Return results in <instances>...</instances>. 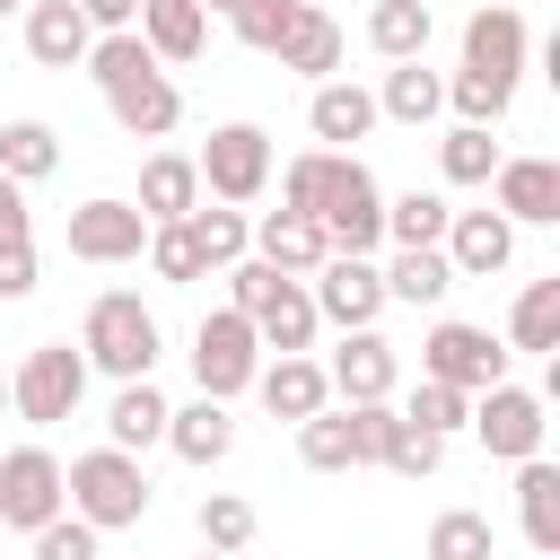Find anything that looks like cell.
Returning a JSON list of instances; mask_svg holds the SVG:
<instances>
[{
	"label": "cell",
	"mask_w": 560,
	"mask_h": 560,
	"mask_svg": "<svg viewBox=\"0 0 560 560\" xmlns=\"http://www.w3.org/2000/svg\"><path fill=\"white\" fill-rule=\"evenodd\" d=\"M402 420H411V429H429V438H455V429L472 420V394H455V385H429V376H420V394L402 402Z\"/></svg>",
	"instance_id": "ab89813d"
},
{
	"label": "cell",
	"mask_w": 560,
	"mask_h": 560,
	"mask_svg": "<svg viewBox=\"0 0 560 560\" xmlns=\"http://www.w3.org/2000/svg\"><path fill=\"white\" fill-rule=\"evenodd\" d=\"M324 228L315 219H298V210H262L254 219V262H271L280 280H306V271H324Z\"/></svg>",
	"instance_id": "ac0fdd59"
},
{
	"label": "cell",
	"mask_w": 560,
	"mask_h": 560,
	"mask_svg": "<svg viewBox=\"0 0 560 560\" xmlns=\"http://www.w3.org/2000/svg\"><path fill=\"white\" fill-rule=\"evenodd\" d=\"M438 254H446V271H455V280H490V271H508L516 228H508L499 210H455V219H446V236H438Z\"/></svg>",
	"instance_id": "9a60e30c"
},
{
	"label": "cell",
	"mask_w": 560,
	"mask_h": 560,
	"mask_svg": "<svg viewBox=\"0 0 560 560\" xmlns=\"http://www.w3.org/2000/svg\"><path fill=\"white\" fill-rule=\"evenodd\" d=\"M140 254H149V271H158V280H201V271H210L184 219H175V228H149V245H140Z\"/></svg>",
	"instance_id": "b9f144b4"
},
{
	"label": "cell",
	"mask_w": 560,
	"mask_h": 560,
	"mask_svg": "<svg viewBox=\"0 0 560 560\" xmlns=\"http://www.w3.org/2000/svg\"><path fill=\"white\" fill-rule=\"evenodd\" d=\"M140 245H149V219H140L131 201L96 192V201L70 210V254H79V262H140Z\"/></svg>",
	"instance_id": "8fae6325"
},
{
	"label": "cell",
	"mask_w": 560,
	"mask_h": 560,
	"mask_svg": "<svg viewBox=\"0 0 560 560\" xmlns=\"http://www.w3.org/2000/svg\"><path fill=\"white\" fill-rule=\"evenodd\" d=\"M79 18H88L96 35H131V18H140V0H79Z\"/></svg>",
	"instance_id": "7dc6e473"
},
{
	"label": "cell",
	"mask_w": 560,
	"mask_h": 560,
	"mask_svg": "<svg viewBox=\"0 0 560 560\" xmlns=\"http://www.w3.org/2000/svg\"><path fill=\"white\" fill-rule=\"evenodd\" d=\"M499 219L508 228H560V166L551 158H499Z\"/></svg>",
	"instance_id": "2e32d148"
},
{
	"label": "cell",
	"mask_w": 560,
	"mask_h": 560,
	"mask_svg": "<svg viewBox=\"0 0 560 560\" xmlns=\"http://www.w3.org/2000/svg\"><path fill=\"white\" fill-rule=\"evenodd\" d=\"M88 44H96V26L79 18V0H26V52L44 70H79Z\"/></svg>",
	"instance_id": "d6986e66"
},
{
	"label": "cell",
	"mask_w": 560,
	"mask_h": 560,
	"mask_svg": "<svg viewBox=\"0 0 560 560\" xmlns=\"http://www.w3.org/2000/svg\"><path fill=\"white\" fill-rule=\"evenodd\" d=\"M298 464H306V472H350V420H341V411L298 420Z\"/></svg>",
	"instance_id": "8d00e7d4"
},
{
	"label": "cell",
	"mask_w": 560,
	"mask_h": 560,
	"mask_svg": "<svg viewBox=\"0 0 560 560\" xmlns=\"http://www.w3.org/2000/svg\"><path fill=\"white\" fill-rule=\"evenodd\" d=\"M210 9H236V0H201V18H210Z\"/></svg>",
	"instance_id": "681fc988"
},
{
	"label": "cell",
	"mask_w": 560,
	"mask_h": 560,
	"mask_svg": "<svg viewBox=\"0 0 560 560\" xmlns=\"http://www.w3.org/2000/svg\"><path fill=\"white\" fill-rule=\"evenodd\" d=\"M464 70L516 88V70H525V18H516L508 0H481V9L464 18Z\"/></svg>",
	"instance_id": "5bb4252c"
},
{
	"label": "cell",
	"mask_w": 560,
	"mask_h": 560,
	"mask_svg": "<svg viewBox=\"0 0 560 560\" xmlns=\"http://www.w3.org/2000/svg\"><path fill=\"white\" fill-rule=\"evenodd\" d=\"M0 245H26V184L0 175Z\"/></svg>",
	"instance_id": "c3c4849f"
},
{
	"label": "cell",
	"mask_w": 560,
	"mask_h": 560,
	"mask_svg": "<svg viewBox=\"0 0 560 560\" xmlns=\"http://www.w3.org/2000/svg\"><path fill=\"white\" fill-rule=\"evenodd\" d=\"M508 341L534 350V359L560 350V271H551V280H525V298H516V315H508Z\"/></svg>",
	"instance_id": "1f68e13d"
},
{
	"label": "cell",
	"mask_w": 560,
	"mask_h": 560,
	"mask_svg": "<svg viewBox=\"0 0 560 560\" xmlns=\"http://www.w3.org/2000/svg\"><path fill=\"white\" fill-rule=\"evenodd\" d=\"M298 9H306V0H236V9H228V26H236V44L280 52V35L298 26Z\"/></svg>",
	"instance_id": "74e56055"
},
{
	"label": "cell",
	"mask_w": 560,
	"mask_h": 560,
	"mask_svg": "<svg viewBox=\"0 0 560 560\" xmlns=\"http://www.w3.org/2000/svg\"><path fill=\"white\" fill-rule=\"evenodd\" d=\"M149 228H175V219H192L201 210V175H192V158H175V149H158L149 166H140V201H131Z\"/></svg>",
	"instance_id": "44dd1931"
},
{
	"label": "cell",
	"mask_w": 560,
	"mask_h": 560,
	"mask_svg": "<svg viewBox=\"0 0 560 560\" xmlns=\"http://www.w3.org/2000/svg\"><path fill=\"white\" fill-rule=\"evenodd\" d=\"M192 525H201V551H228V560L254 542V508H245L236 490H210V499L192 508Z\"/></svg>",
	"instance_id": "e575fe53"
},
{
	"label": "cell",
	"mask_w": 560,
	"mask_h": 560,
	"mask_svg": "<svg viewBox=\"0 0 560 560\" xmlns=\"http://www.w3.org/2000/svg\"><path fill=\"white\" fill-rule=\"evenodd\" d=\"M438 175H446V184H490V175H499V140L472 131V122H455V131L438 140Z\"/></svg>",
	"instance_id": "d6a6232c"
},
{
	"label": "cell",
	"mask_w": 560,
	"mask_h": 560,
	"mask_svg": "<svg viewBox=\"0 0 560 560\" xmlns=\"http://www.w3.org/2000/svg\"><path fill=\"white\" fill-rule=\"evenodd\" d=\"M429 26H438L429 0H376V9H368V44H376L385 61H420V52H429Z\"/></svg>",
	"instance_id": "f546056e"
},
{
	"label": "cell",
	"mask_w": 560,
	"mask_h": 560,
	"mask_svg": "<svg viewBox=\"0 0 560 560\" xmlns=\"http://www.w3.org/2000/svg\"><path fill=\"white\" fill-rule=\"evenodd\" d=\"M245 324H254V341H262V350H280V359H306V350H315V332H324V324H315L306 280H271V289H262V306H254Z\"/></svg>",
	"instance_id": "e0dca14e"
},
{
	"label": "cell",
	"mask_w": 560,
	"mask_h": 560,
	"mask_svg": "<svg viewBox=\"0 0 560 560\" xmlns=\"http://www.w3.org/2000/svg\"><path fill=\"white\" fill-rule=\"evenodd\" d=\"M0 411H9V376H0Z\"/></svg>",
	"instance_id": "f907efd6"
},
{
	"label": "cell",
	"mask_w": 560,
	"mask_h": 560,
	"mask_svg": "<svg viewBox=\"0 0 560 560\" xmlns=\"http://www.w3.org/2000/svg\"><path fill=\"white\" fill-rule=\"evenodd\" d=\"M35 560H96V525H79V516L35 525Z\"/></svg>",
	"instance_id": "f6af8a7d"
},
{
	"label": "cell",
	"mask_w": 560,
	"mask_h": 560,
	"mask_svg": "<svg viewBox=\"0 0 560 560\" xmlns=\"http://www.w3.org/2000/svg\"><path fill=\"white\" fill-rule=\"evenodd\" d=\"M280 210L315 219L332 254H376L385 245V192L350 149H306L280 166Z\"/></svg>",
	"instance_id": "6da1fadb"
},
{
	"label": "cell",
	"mask_w": 560,
	"mask_h": 560,
	"mask_svg": "<svg viewBox=\"0 0 560 560\" xmlns=\"http://www.w3.org/2000/svg\"><path fill=\"white\" fill-rule=\"evenodd\" d=\"M9 9H18V0H0V18H9Z\"/></svg>",
	"instance_id": "816d5d0a"
},
{
	"label": "cell",
	"mask_w": 560,
	"mask_h": 560,
	"mask_svg": "<svg viewBox=\"0 0 560 560\" xmlns=\"http://www.w3.org/2000/svg\"><path fill=\"white\" fill-rule=\"evenodd\" d=\"M499 464H525V455H542V394H525V385H490V394H472V420H464Z\"/></svg>",
	"instance_id": "9c48e42d"
},
{
	"label": "cell",
	"mask_w": 560,
	"mask_h": 560,
	"mask_svg": "<svg viewBox=\"0 0 560 560\" xmlns=\"http://www.w3.org/2000/svg\"><path fill=\"white\" fill-rule=\"evenodd\" d=\"M166 446L184 455V464H219L228 446H236V420H228V402H184V411H166Z\"/></svg>",
	"instance_id": "d4e9b609"
},
{
	"label": "cell",
	"mask_w": 560,
	"mask_h": 560,
	"mask_svg": "<svg viewBox=\"0 0 560 560\" xmlns=\"http://www.w3.org/2000/svg\"><path fill=\"white\" fill-rule=\"evenodd\" d=\"M131 35L149 44V61H192L210 44V18H201V0H140Z\"/></svg>",
	"instance_id": "603a6c76"
},
{
	"label": "cell",
	"mask_w": 560,
	"mask_h": 560,
	"mask_svg": "<svg viewBox=\"0 0 560 560\" xmlns=\"http://www.w3.org/2000/svg\"><path fill=\"white\" fill-rule=\"evenodd\" d=\"M105 105H114V122H122L131 140H166V131L184 122V96H175V79H166L158 61H140V70H122V79L105 88Z\"/></svg>",
	"instance_id": "4fadbf2b"
},
{
	"label": "cell",
	"mask_w": 560,
	"mask_h": 560,
	"mask_svg": "<svg viewBox=\"0 0 560 560\" xmlns=\"http://www.w3.org/2000/svg\"><path fill=\"white\" fill-rule=\"evenodd\" d=\"M35 289V245H0V298H26Z\"/></svg>",
	"instance_id": "bcb514c9"
},
{
	"label": "cell",
	"mask_w": 560,
	"mask_h": 560,
	"mask_svg": "<svg viewBox=\"0 0 560 560\" xmlns=\"http://www.w3.org/2000/svg\"><path fill=\"white\" fill-rule=\"evenodd\" d=\"M79 359H88V368H105L114 385H140V376L158 368V315H149V306L131 298V289H105V298L88 306Z\"/></svg>",
	"instance_id": "3957f363"
},
{
	"label": "cell",
	"mask_w": 560,
	"mask_h": 560,
	"mask_svg": "<svg viewBox=\"0 0 560 560\" xmlns=\"http://www.w3.org/2000/svg\"><path fill=\"white\" fill-rule=\"evenodd\" d=\"M254 368H262L254 324H245L236 306H210V315H201V332H192V385H201L210 402H228V394H245V385H254Z\"/></svg>",
	"instance_id": "52a82bcc"
},
{
	"label": "cell",
	"mask_w": 560,
	"mask_h": 560,
	"mask_svg": "<svg viewBox=\"0 0 560 560\" xmlns=\"http://www.w3.org/2000/svg\"><path fill=\"white\" fill-rule=\"evenodd\" d=\"M192 175H201V192L228 201V210L262 201V184H271V131H262V122H219V131L201 140Z\"/></svg>",
	"instance_id": "277c9868"
},
{
	"label": "cell",
	"mask_w": 560,
	"mask_h": 560,
	"mask_svg": "<svg viewBox=\"0 0 560 560\" xmlns=\"http://www.w3.org/2000/svg\"><path fill=\"white\" fill-rule=\"evenodd\" d=\"M446 289H455V271H446L438 245H402V254L385 262V298H402V306H438Z\"/></svg>",
	"instance_id": "4dcf8cb0"
},
{
	"label": "cell",
	"mask_w": 560,
	"mask_h": 560,
	"mask_svg": "<svg viewBox=\"0 0 560 560\" xmlns=\"http://www.w3.org/2000/svg\"><path fill=\"white\" fill-rule=\"evenodd\" d=\"M324 385H332L341 402H394V385H402V359H394V341L368 324V332H341V350H332Z\"/></svg>",
	"instance_id": "7c38bea8"
},
{
	"label": "cell",
	"mask_w": 560,
	"mask_h": 560,
	"mask_svg": "<svg viewBox=\"0 0 560 560\" xmlns=\"http://www.w3.org/2000/svg\"><path fill=\"white\" fill-rule=\"evenodd\" d=\"M79 394H88V359H79L70 341L26 350V359H18V376H9V411H18V420H35V429L70 420V411H79Z\"/></svg>",
	"instance_id": "8992f818"
},
{
	"label": "cell",
	"mask_w": 560,
	"mask_h": 560,
	"mask_svg": "<svg viewBox=\"0 0 560 560\" xmlns=\"http://www.w3.org/2000/svg\"><path fill=\"white\" fill-rule=\"evenodd\" d=\"M184 228H192L201 262H219V271H228V262H245V245H254V219H245V210H210V201H201Z\"/></svg>",
	"instance_id": "836d02e7"
},
{
	"label": "cell",
	"mask_w": 560,
	"mask_h": 560,
	"mask_svg": "<svg viewBox=\"0 0 560 560\" xmlns=\"http://www.w3.org/2000/svg\"><path fill=\"white\" fill-rule=\"evenodd\" d=\"M315 324H341V332H368L376 315H385V271L368 262V254H324V271H315Z\"/></svg>",
	"instance_id": "ba28073f"
},
{
	"label": "cell",
	"mask_w": 560,
	"mask_h": 560,
	"mask_svg": "<svg viewBox=\"0 0 560 560\" xmlns=\"http://www.w3.org/2000/svg\"><path fill=\"white\" fill-rule=\"evenodd\" d=\"M429 560H490V516L446 508V516L429 525Z\"/></svg>",
	"instance_id": "60d3db41"
},
{
	"label": "cell",
	"mask_w": 560,
	"mask_h": 560,
	"mask_svg": "<svg viewBox=\"0 0 560 560\" xmlns=\"http://www.w3.org/2000/svg\"><path fill=\"white\" fill-rule=\"evenodd\" d=\"M306 131H315L324 149H350V140L376 131V96L350 88V79H315V96H306Z\"/></svg>",
	"instance_id": "ffe728a7"
},
{
	"label": "cell",
	"mask_w": 560,
	"mask_h": 560,
	"mask_svg": "<svg viewBox=\"0 0 560 560\" xmlns=\"http://www.w3.org/2000/svg\"><path fill=\"white\" fill-rule=\"evenodd\" d=\"M341 420H350V464H385V438H394V402H341Z\"/></svg>",
	"instance_id": "ee69618b"
},
{
	"label": "cell",
	"mask_w": 560,
	"mask_h": 560,
	"mask_svg": "<svg viewBox=\"0 0 560 560\" xmlns=\"http://www.w3.org/2000/svg\"><path fill=\"white\" fill-rule=\"evenodd\" d=\"M280 70H298V79L341 70V18H324V9L306 0V9H298V26L280 35Z\"/></svg>",
	"instance_id": "4316f807"
},
{
	"label": "cell",
	"mask_w": 560,
	"mask_h": 560,
	"mask_svg": "<svg viewBox=\"0 0 560 560\" xmlns=\"http://www.w3.org/2000/svg\"><path fill=\"white\" fill-rule=\"evenodd\" d=\"M52 166H61V131H52V122H35V114L0 122V175H9V184H44Z\"/></svg>",
	"instance_id": "f1b7e54d"
},
{
	"label": "cell",
	"mask_w": 560,
	"mask_h": 560,
	"mask_svg": "<svg viewBox=\"0 0 560 560\" xmlns=\"http://www.w3.org/2000/svg\"><path fill=\"white\" fill-rule=\"evenodd\" d=\"M70 499H61V464H52V446H9L0 455V525H18V534H35V525H52Z\"/></svg>",
	"instance_id": "30bf717a"
},
{
	"label": "cell",
	"mask_w": 560,
	"mask_h": 560,
	"mask_svg": "<svg viewBox=\"0 0 560 560\" xmlns=\"http://www.w3.org/2000/svg\"><path fill=\"white\" fill-rule=\"evenodd\" d=\"M438 464H446V438H429V429L394 420V438H385V472H402V481H429Z\"/></svg>",
	"instance_id": "7bdbcfd3"
},
{
	"label": "cell",
	"mask_w": 560,
	"mask_h": 560,
	"mask_svg": "<svg viewBox=\"0 0 560 560\" xmlns=\"http://www.w3.org/2000/svg\"><path fill=\"white\" fill-rule=\"evenodd\" d=\"M166 411H175V402H166L149 376H140V385H122V394H114V411H105V446H122V455L158 446V438H166Z\"/></svg>",
	"instance_id": "cb8c5ba5"
},
{
	"label": "cell",
	"mask_w": 560,
	"mask_h": 560,
	"mask_svg": "<svg viewBox=\"0 0 560 560\" xmlns=\"http://www.w3.org/2000/svg\"><path fill=\"white\" fill-rule=\"evenodd\" d=\"M508 96H516V88H499V79H481V70H455V79H446V105H455L472 131L508 122Z\"/></svg>",
	"instance_id": "f35d334b"
},
{
	"label": "cell",
	"mask_w": 560,
	"mask_h": 560,
	"mask_svg": "<svg viewBox=\"0 0 560 560\" xmlns=\"http://www.w3.org/2000/svg\"><path fill=\"white\" fill-rule=\"evenodd\" d=\"M516 516H525L534 551H560V464H542V455L516 464Z\"/></svg>",
	"instance_id": "484cf974"
},
{
	"label": "cell",
	"mask_w": 560,
	"mask_h": 560,
	"mask_svg": "<svg viewBox=\"0 0 560 560\" xmlns=\"http://www.w3.org/2000/svg\"><path fill=\"white\" fill-rule=\"evenodd\" d=\"M201 560H228V551H201Z\"/></svg>",
	"instance_id": "f5cc1de1"
},
{
	"label": "cell",
	"mask_w": 560,
	"mask_h": 560,
	"mask_svg": "<svg viewBox=\"0 0 560 560\" xmlns=\"http://www.w3.org/2000/svg\"><path fill=\"white\" fill-rule=\"evenodd\" d=\"M420 376L429 385H455V394H490V385H508V341H490V324H429V341H420Z\"/></svg>",
	"instance_id": "5b68a950"
},
{
	"label": "cell",
	"mask_w": 560,
	"mask_h": 560,
	"mask_svg": "<svg viewBox=\"0 0 560 560\" xmlns=\"http://www.w3.org/2000/svg\"><path fill=\"white\" fill-rule=\"evenodd\" d=\"M61 499H70V516H79V525L122 534V525H140V516H149V472H140V455L96 446V455H79V464L61 472Z\"/></svg>",
	"instance_id": "7a4b0ae2"
},
{
	"label": "cell",
	"mask_w": 560,
	"mask_h": 560,
	"mask_svg": "<svg viewBox=\"0 0 560 560\" xmlns=\"http://www.w3.org/2000/svg\"><path fill=\"white\" fill-rule=\"evenodd\" d=\"M254 394H262L271 420H315V411L332 402L324 359H271V368H254Z\"/></svg>",
	"instance_id": "7402d4cb"
},
{
	"label": "cell",
	"mask_w": 560,
	"mask_h": 560,
	"mask_svg": "<svg viewBox=\"0 0 560 560\" xmlns=\"http://www.w3.org/2000/svg\"><path fill=\"white\" fill-rule=\"evenodd\" d=\"M446 219H455V210H446L438 192H402V201H385V236H394V254H402V245H438Z\"/></svg>",
	"instance_id": "d590c367"
},
{
	"label": "cell",
	"mask_w": 560,
	"mask_h": 560,
	"mask_svg": "<svg viewBox=\"0 0 560 560\" xmlns=\"http://www.w3.org/2000/svg\"><path fill=\"white\" fill-rule=\"evenodd\" d=\"M438 105H446V79H438V70H420V61H394V70H385V88H376V122H411V131H420Z\"/></svg>",
	"instance_id": "83f0119b"
}]
</instances>
